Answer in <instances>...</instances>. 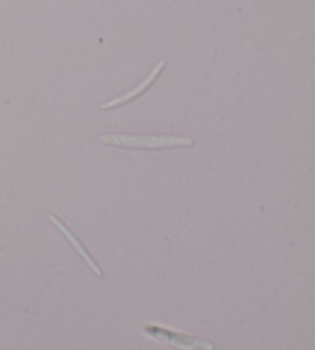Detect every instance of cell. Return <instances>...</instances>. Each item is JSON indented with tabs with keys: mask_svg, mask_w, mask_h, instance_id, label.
Returning a JSON list of instances; mask_svg holds the SVG:
<instances>
[{
	"mask_svg": "<svg viewBox=\"0 0 315 350\" xmlns=\"http://www.w3.org/2000/svg\"><path fill=\"white\" fill-rule=\"evenodd\" d=\"M102 145L125 148V149H169V148H191L192 139L177 135H126L110 134L99 137Z\"/></svg>",
	"mask_w": 315,
	"mask_h": 350,
	"instance_id": "6da1fadb",
	"label": "cell"
},
{
	"mask_svg": "<svg viewBox=\"0 0 315 350\" xmlns=\"http://www.w3.org/2000/svg\"><path fill=\"white\" fill-rule=\"evenodd\" d=\"M49 220H51V223L54 224L55 228H58L60 232L63 234V237H65V239L68 240V243L69 245H71L74 249H75V252H77L81 258H84V261L86 262V266L91 269V272L94 273V275H97L99 278H103L105 277V273H103V271L102 269H100V266L97 265V261L92 258V255L90 254V251H88V249L84 246V243H81L77 237H75V234L73 232L71 229H68V226L65 223H63L60 218H58L55 217L54 214H49Z\"/></svg>",
	"mask_w": 315,
	"mask_h": 350,
	"instance_id": "3957f363",
	"label": "cell"
},
{
	"mask_svg": "<svg viewBox=\"0 0 315 350\" xmlns=\"http://www.w3.org/2000/svg\"><path fill=\"white\" fill-rule=\"evenodd\" d=\"M165 65H166V60H160L159 64H157V65L154 66V70L151 71V74H149V76L147 77V80H144V82H142L140 85L136 86L134 90H131L129 92L123 94V96H121L118 98L111 100V102H108V103H103V105H102V109H111V108H116V106L128 103V102H131L132 98H136L137 96H140V94H142L144 90H148V88L151 86V83H153L154 80H155L157 77H159V74L162 72L163 68H165Z\"/></svg>",
	"mask_w": 315,
	"mask_h": 350,
	"instance_id": "277c9868",
	"label": "cell"
},
{
	"mask_svg": "<svg viewBox=\"0 0 315 350\" xmlns=\"http://www.w3.org/2000/svg\"><path fill=\"white\" fill-rule=\"evenodd\" d=\"M142 332L149 340L175 350H216V345L212 341L199 338V336L189 335L186 332H179V330L174 329H168L162 324L147 323L142 327Z\"/></svg>",
	"mask_w": 315,
	"mask_h": 350,
	"instance_id": "7a4b0ae2",
	"label": "cell"
}]
</instances>
